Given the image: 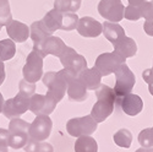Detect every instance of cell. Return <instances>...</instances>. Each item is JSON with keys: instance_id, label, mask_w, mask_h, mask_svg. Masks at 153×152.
Returning <instances> with one entry per match:
<instances>
[{"instance_id": "cell-1", "label": "cell", "mask_w": 153, "mask_h": 152, "mask_svg": "<svg viewBox=\"0 0 153 152\" xmlns=\"http://www.w3.org/2000/svg\"><path fill=\"white\" fill-rule=\"evenodd\" d=\"M94 92L98 99L92 107L91 117L97 123H103L113 113L114 106L117 104V96L111 87L102 83L96 88Z\"/></svg>"}, {"instance_id": "cell-2", "label": "cell", "mask_w": 153, "mask_h": 152, "mask_svg": "<svg viewBox=\"0 0 153 152\" xmlns=\"http://www.w3.org/2000/svg\"><path fill=\"white\" fill-rule=\"evenodd\" d=\"M114 74H115V86H114V93H115L117 96V101L130 93L132 91V88L136 83V77H135V74L130 70V68L127 66L126 63H124V64H121L115 71H114Z\"/></svg>"}, {"instance_id": "cell-3", "label": "cell", "mask_w": 153, "mask_h": 152, "mask_svg": "<svg viewBox=\"0 0 153 152\" xmlns=\"http://www.w3.org/2000/svg\"><path fill=\"white\" fill-rule=\"evenodd\" d=\"M98 123L91 117V114L81 118H72L66 123V131L72 137L83 135H92L97 130Z\"/></svg>"}, {"instance_id": "cell-4", "label": "cell", "mask_w": 153, "mask_h": 152, "mask_svg": "<svg viewBox=\"0 0 153 152\" xmlns=\"http://www.w3.org/2000/svg\"><path fill=\"white\" fill-rule=\"evenodd\" d=\"M43 59H44V57L39 52H37V50H32L28 54L26 64H25V66L22 69V75H23L25 80L28 82H32V83H36L38 80L42 79Z\"/></svg>"}, {"instance_id": "cell-5", "label": "cell", "mask_w": 153, "mask_h": 152, "mask_svg": "<svg viewBox=\"0 0 153 152\" xmlns=\"http://www.w3.org/2000/svg\"><path fill=\"white\" fill-rule=\"evenodd\" d=\"M42 81L48 88L47 96H49L56 103H59L66 93L68 83L60 77L56 71H48L47 74H44L42 76Z\"/></svg>"}, {"instance_id": "cell-6", "label": "cell", "mask_w": 153, "mask_h": 152, "mask_svg": "<svg viewBox=\"0 0 153 152\" xmlns=\"http://www.w3.org/2000/svg\"><path fill=\"white\" fill-rule=\"evenodd\" d=\"M125 58L117 52H110V53H103L99 54L94 61V68L99 71L102 76H108L110 74H114L121 64L125 63Z\"/></svg>"}, {"instance_id": "cell-7", "label": "cell", "mask_w": 153, "mask_h": 152, "mask_svg": "<svg viewBox=\"0 0 153 152\" xmlns=\"http://www.w3.org/2000/svg\"><path fill=\"white\" fill-rule=\"evenodd\" d=\"M53 129V121L49 115H37L36 119L30 124L28 128V137L30 140L34 141H45L50 136Z\"/></svg>"}, {"instance_id": "cell-8", "label": "cell", "mask_w": 153, "mask_h": 152, "mask_svg": "<svg viewBox=\"0 0 153 152\" xmlns=\"http://www.w3.org/2000/svg\"><path fill=\"white\" fill-rule=\"evenodd\" d=\"M30 98L31 97L19 92L14 98L4 101V106L1 110L4 117L7 119H11V118L20 117L23 113H26L30 107Z\"/></svg>"}, {"instance_id": "cell-9", "label": "cell", "mask_w": 153, "mask_h": 152, "mask_svg": "<svg viewBox=\"0 0 153 152\" xmlns=\"http://www.w3.org/2000/svg\"><path fill=\"white\" fill-rule=\"evenodd\" d=\"M59 59H60L64 68L71 70L76 75H79L80 71H82L85 68H87L86 58L79 53H76V50L74 48L68 47V45L62 50V53L59 55Z\"/></svg>"}, {"instance_id": "cell-10", "label": "cell", "mask_w": 153, "mask_h": 152, "mask_svg": "<svg viewBox=\"0 0 153 152\" xmlns=\"http://www.w3.org/2000/svg\"><path fill=\"white\" fill-rule=\"evenodd\" d=\"M124 5L123 3L110 1V0H100L98 4V12L105 21L117 22L124 19Z\"/></svg>"}, {"instance_id": "cell-11", "label": "cell", "mask_w": 153, "mask_h": 152, "mask_svg": "<svg viewBox=\"0 0 153 152\" xmlns=\"http://www.w3.org/2000/svg\"><path fill=\"white\" fill-rule=\"evenodd\" d=\"M56 102L47 95H36L33 93L30 98L28 109L36 115H49L56 107Z\"/></svg>"}, {"instance_id": "cell-12", "label": "cell", "mask_w": 153, "mask_h": 152, "mask_svg": "<svg viewBox=\"0 0 153 152\" xmlns=\"http://www.w3.org/2000/svg\"><path fill=\"white\" fill-rule=\"evenodd\" d=\"M66 44L64 43V41L61 39L60 37H56V36H47L36 47H33V50H37L39 52L44 58L47 55H55V57H59L62 50L65 49Z\"/></svg>"}, {"instance_id": "cell-13", "label": "cell", "mask_w": 153, "mask_h": 152, "mask_svg": "<svg viewBox=\"0 0 153 152\" xmlns=\"http://www.w3.org/2000/svg\"><path fill=\"white\" fill-rule=\"evenodd\" d=\"M102 23L97 21L96 19L91 16H85L79 19V23L76 31L79 32L80 36L86 38H96L99 34H102Z\"/></svg>"}, {"instance_id": "cell-14", "label": "cell", "mask_w": 153, "mask_h": 152, "mask_svg": "<svg viewBox=\"0 0 153 152\" xmlns=\"http://www.w3.org/2000/svg\"><path fill=\"white\" fill-rule=\"evenodd\" d=\"M117 102H119L121 110L130 117H136L137 114L142 112V108H143V102L141 97L131 92L120 97Z\"/></svg>"}, {"instance_id": "cell-15", "label": "cell", "mask_w": 153, "mask_h": 152, "mask_svg": "<svg viewBox=\"0 0 153 152\" xmlns=\"http://www.w3.org/2000/svg\"><path fill=\"white\" fill-rule=\"evenodd\" d=\"M6 33L11 41L23 43L30 37V27L23 22H20L17 20H11L6 25Z\"/></svg>"}, {"instance_id": "cell-16", "label": "cell", "mask_w": 153, "mask_h": 152, "mask_svg": "<svg viewBox=\"0 0 153 152\" xmlns=\"http://www.w3.org/2000/svg\"><path fill=\"white\" fill-rule=\"evenodd\" d=\"M66 93H68V97L71 102H83L88 97L87 87L79 77H75L68 85Z\"/></svg>"}, {"instance_id": "cell-17", "label": "cell", "mask_w": 153, "mask_h": 152, "mask_svg": "<svg viewBox=\"0 0 153 152\" xmlns=\"http://www.w3.org/2000/svg\"><path fill=\"white\" fill-rule=\"evenodd\" d=\"M61 19H62V14L59 11H56L55 9L48 11L45 16L39 21L42 27L44 28V31L48 34H53L55 31L60 30L61 26Z\"/></svg>"}, {"instance_id": "cell-18", "label": "cell", "mask_w": 153, "mask_h": 152, "mask_svg": "<svg viewBox=\"0 0 153 152\" xmlns=\"http://www.w3.org/2000/svg\"><path fill=\"white\" fill-rule=\"evenodd\" d=\"M77 77L86 85L87 90H92L94 91L96 88L100 85V80H102V76L99 74V71L93 66V68H85L82 71L79 72Z\"/></svg>"}, {"instance_id": "cell-19", "label": "cell", "mask_w": 153, "mask_h": 152, "mask_svg": "<svg viewBox=\"0 0 153 152\" xmlns=\"http://www.w3.org/2000/svg\"><path fill=\"white\" fill-rule=\"evenodd\" d=\"M102 27H103L102 28V33L104 34V37L111 44L118 43L120 39H123V38L126 36L124 28L117 22L105 21L103 25H102Z\"/></svg>"}, {"instance_id": "cell-20", "label": "cell", "mask_w": 153, "mask_h": 152, "mask_svg": "<svg viewBox=\"0 0 153 152\" xmlns=\"http://www.w3.org/2000/svg\"><path fill=\"white\" fill-rule=\"evenodd\" d=\"M114 52H117L118 54L123 55L125 59L126 58H132L137 53V44L136 42L130 37H124L123 39H120L118 43L113 44Z\"/></svg>"}, {"instance_id": "cell-21", "label": "cell", "mask_w": 153, "mask_h": 152, "mask_svg": "<svg viewBox=\"0 0 153 152\" xmlns=\"http://www.w3.org/2000/svg\"><path fill=\"white\" fill-rule=\"evenodd\" d=\"M75 152H98V144L91 135L76 137Z\"/></svg>"}, {"instance_id": "cell-22", "label": "cell", "mask_w": 153, "mask_h": 152, "mask_svg": "<svg viewBox=\"0 0 153 152\" xmlns=\"http://www.w3.org/2000/svg\"><path fill=\"white\" fill-rule=\"evenodd\" d=\"M9 131V139L7 144L11 148H23V146L28 141V133L27 131H16V130H7Z\"/></svg>"}, {"instance_id": "cell-23", "label": "cell", "mask_w": 153, "mask_h": 152, "mask_svg": "<svg viewBox=\"0 0 153 152\" xmlns=\"http://www.w3.org/2000/svg\"><path fill=\"white\" fill-rule=\"evenodd\" d=\"M113 140L117 146L121 148H129L132 144V134L129 129H119L113 136Z\"/></svg>"}, {"instance_id": "cell-24", "label": "cell", "mask_w": 153, "mask_h": 152, "mask_svg": "<svg viewBox=\"0 0 153 152\" xmlns=\"http://www.w3.org/2000/svg\"><path fill=\"white\" fill-rule=\"evenodd\" d=\"M16 53L15 42L11 39H1L0 41V60L5 61L14 58Z\"/></svg>"}, {"instance_id": "cell-25", "label": "cell", "mask_w": 153, "mask_h": 152, "mask_svg": "<svg viewBox=\"0 0 153 152\" xmlns=\"http://www.w3.org/2000/svg\"><path fill=\"white\" fill-rule=\"evenodd\" d=\"M81 3H77L75 0H54V9L61 14L65 12H76L79 11Z\"/></svg>"}, {"instance_id": "cell-26", "label": "cell", "mask_w": 153, "mask_h": 152, "mask_svg": "<svg viewBox=\"0 0 153 152\" xmlns=\"http://www.w3.org/2000/svg\"><path fill=\"white\" fill-rule=\"evenodd\" d=\"M47 36H50V34H48L44 31V28L42 27V25H41L39 21H36V22H33L31 25V27H30V37L32 38V41H33V47L39 44Z\"/></svg>"}, {"instance_id": "cell-27", "label": "cell", "mask_w": 153, "mask_h": 152, "mask_svg": "<svg viewBox=\"0 0 153 152\" xmlns=\"http://www.w3.org/2000/svg\"><path fill=\"white\" fill-rule=\"evenodd\" d=\"M79 16L76 12H65L62 14V19H61V26L60 30L62 31H74L77 27L79 23Z\"/></svg>"}, {"instance_id": "cell-28", "label": "cell", "mask_w": 153, "mask_h": 152, "mask_svg": "<svg viewBox=\"0 0 153 152\" xmlns=\"http://www.w3.org/2000/svg\"><path fill=\"white\" fill-rule=\"evenodd\" d=\"M12 20L9 0H0V26H6Z\"/></svg>"}, {"instance_id": "cell-29", "label": "cell", "mask_w": 153, "mask_h": 152, "mask_svg": "<svg viewBox=\"0 0 153 152\" xmlns=\"http://www.w3.org/2000/svg\"><path fill=\"white\" fill-rule=\"evenodd\" d=\"M138 142L141 147H153V136H152V129L146 128L138 134Z\"/></svg>"}, {"instance_id": "cell-30", "label": "cell", "mask_w": 153, "mask_h": 152, "mask_svg": "<svg viewBox=\"0 0 153 152\" xmlns=\"http://www.w3.org/2000/svg\"><path fill=\"white\" fill-rule=\"evenodd\" d=\"M124 17L129 21H137L141 19V12H140L138 6L134 5H127L124 7Z\"/></svg>"}, {"instance_id": "cell-31", "label": "cell", "mask_w": 153, "mask_h": 152, "mask_svg": "<svg viewBox=\"0 0 153 152\" xmlns=\"http://www.w3.org/2000/svg\"><path fill=\"white\" fill-rule=\"evenodd\" d=\"M140 12H141V17L145 20H152L153 19V0L152 1H145L142 5L138 6Z\"/></svg>"}, {"instance_id": "cell-32", "label": "cell", "mask_w": 153, "mask_h": 152, "mask_svg": "<svg viewBox=\"0 0 153 152\" xmlns=\"http://www.w3.org/2000/svg\"><path fill=\"white\" fill-rule=\"evenodd\" d=\"M19 87H20V91H19V92L26 95V96H28V97H31V96L36 92V83L28 82V81H26L25 79L20 81Z\"/></svg>"}, {"instance_id": "cell-33", "label": "cell", "mask_w": 153, "mask_h": 152, "mask_svg": "<svg viewBox=\"0 0 153 152\" xmlns=\"http://www.w3.org/2000/svg\"><path fill=\"white\" fill-rule=\"evenodd\" d=\"M7 139H9V131L4 128H0V147L7 148V146H9Z\"/></svg>"}, {"instance_id": "cell-34", "label": "cell", "mask_w": 153, "mask_h": 152, "mask_svg": "<svg viewBox=\"0 0 153 152\" xmlns=\"http://www.w3.org/2000/svg\"><path fill=\"white\" fill-rule=\"evenodd\" d=\"M36 152H54V148L50 144H48L45 141H41V142H38Z\"/></svg>"}, {"instance_id": "cell-35", "label": "cell", "mask_w": 153, "mask_h": 152, "mask_svg": "<svg viewBox=\"0 0 153 152\" xmlns=\"http://www.w3.org/2000/svg\"><path fill=\"white\" fill-rule=\"evenodd\" d=\"M143 31L147 36L153 37V19L152 20H146L143 23Z\"/></svg>"}, {"instance_id": "cell-36", "label": "cell", "mask_w": 153, "mask_h": 152, "mask_svg": "<svg viewBox=\"0 0 153 152\" xmlns=\"http://www.w3.org/2000/svg\"><path fill=\"white\" fill-rule=\"evenodd\" d=\"M5 65H4V61L0 60V86H1V83L4 82L5 80Z\"/></svg>"}, {"instance_id": "cell-37", "label": "cell", "mask_w": 153, "mask_h": 152, "mask_svg": "<svg viewBox=\"0 0 153 152\" xmlns=\"http://www.w3.org/2000/svg\"><path fill=\"white\" fill-rule=\"evenodd\" d=\"M129 1V5H134V6H140L142 5L146 0H127Z\"/></svg>"}, {"instance_id": "cell-38", "label": "cell", "mask_w": 153, "mask_h": 152, "mask_svg": "<svg viewBox=\"0 0 153 152\" xmlns=\"http://www.w3.org/2000/svg\"><path fill=\"white\" fill-rule=\"evenodd\" d=\"M135 152H153V147H147V148H138L137 151H135Z\"/></svg>"}, {"instance_id": "cell-39", "label": "cell", "mask_w": 153, "mask_h": 152, "mask_svg": "<svg viewBox=\"0 0 153 152\" xmlns=\"http://www.w3.org/2000/svg\"><path fill=\"white\" fill-rule=\"evenodd\" d=\"M147 85H148V90H149V93L153 96V80H152L151 82H148Z\"/></svg>"}, {"instance_id": "cell-40", "label": "cell", "mask_w": 153, "mask_h": 152, "mask_svg": "<svg viewBox=\"0 0 153 152\" xmlns=\"http://www.w3.org/2000/svg\"><path fill=\"white\" fill-rule=\"evenodd\" d=\"M3 106H4V97H3L1 93H0V113H1V110H3Z\"/></svg>"}, {"instance_id": "cell-41", "label": "cell", "mask_w": 153, "mask_h": 152, "mask_svg": "<svg viewBox=\"0 0 153 152\" xmlns=\"http://www.w3.org/2000/svg\"><path fill=\"white\" fill-rule=\"evenodd\" d=\"M0 152H9V150L6 147H0Z\"/></svg>"}, {"instance_id": "cell-42", "label": "cell", "mask_w": 153, "mask_h": 152, "mask_svg": "<svg viewBox=\"0 0 153 152\" xmlns=\"http://www.w3.org/2000/svg\"><path fill=\"white\" fill-rule=\"evenodd\" d=\"M110 1H117V3H120L121 0H110Z\"/></svg>"}, {"instance_id": "cell-43", "label": "cell", "mask_w": 153, "mask_h": 152, "mask_svg": "<svg viewBox=\"0 0 153 152\" xmlns=\"http://www.w3.org/2000/svg\"><path fill=\"white\" fill-rule=\"evenodd\" d=\"M75 1H77V3H81V1H82V0H75Z\"/></svg>"}, {"instance_id": "cell-44", "label": "cell", "mask_w": 153, "mask_h": 152, "mask_svg": "<svg viewBox=\"0 0 153 152\" xmlns=\"http://www.w3.org/2000/svg\"><path fill=\"white\" fill-rule=\"evenodd\" d=\"M152 129V136H153V128H151Z\"/></svg>"}, {"instance_id": "cell-45", "label": "cell", "mask_w": 153, "mask_h": 152, "mask_svg": "<svg viewBox=\"0 0 153 152\" xmlns=\"http://www.w3.org/2000/svg\"><path fill=\"white\" fill-rule=\"evenodd\" d=\"M0 30H1V26H0Z\"/></svg>"}, {"instance_id": "cell-46", "label": "cell", "mask_w": 153, "mask_h": 152, "mask_svg": "<svg viewBox=\"0 0 153 152\" xmlns=\"http://www.w3.org/2000/svg\"><path fill=\"white\" fill-rule=\"evenodd\" d=\"M152 70H153V66H152Z\"/></svg>"}]
</instances>
